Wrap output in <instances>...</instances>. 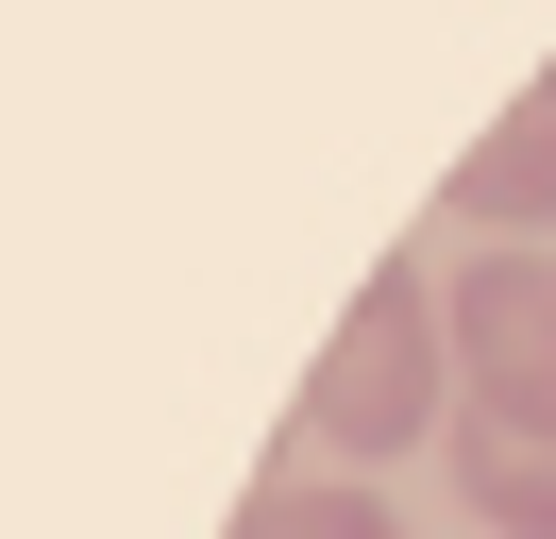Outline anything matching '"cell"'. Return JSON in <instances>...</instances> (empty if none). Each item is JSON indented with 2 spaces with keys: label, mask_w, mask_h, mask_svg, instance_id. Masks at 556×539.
<instances>
[{
  "label": "cell",
  "mask_w": 556,
  "mask_h": 539,
  "mask_svg": "<svg viewBox=\"0 0 556 539\" xmlns=\"http://www.w3.org/2000/svg\"><path fill=\"white\" fill-rule=\"evenodd\" d=\"M219 539H405V523H388V505L354 489V472H270V489H253Z\"/></svg>",
  "instance_id": "obj_5"
},
{
  "label": "cell",
  "mask_w": 556,
  "mask_h": 539,
  "mask_svg": "<svg viewBox=\"0 0 556 539\" xmlns=\"http://www.w3.org/2000/svg\"><path fill=\"white\" fill-rule=\"evenodd\" d=\"M439 404H455L439 287H421V270H371L354 321L320 337V371H304V455H405V438H439Z\"/></svg>",
  "instance_id": "obj_1"
},
{
  "label": "cell",
  "mask_w": 556,
  "mask_h": 539,
  "mask_svg": "<svg viewBox=\"0 0 556 539\" xmlns=\"http://www.w3.org/2000/svg\"><path fill=\"white\" fill-rule=\"evenodd\" d=\"M455 220H472V236H556V67L455 152Z\"/></svg>",
  "instance_id": "obj_3"
},
{
  "label": "cell",
  "mask_w": 556,
  "mask_h": 539,
  "mask_svg": "<svg viewBox=\"0 0 556 539\" xmlns=\"http://www.w3.org/2000/svg\"><path fill=\"white\" fill-rule=\"evenodd\" d=\"M455 337V388H472V422H522L556 438V253H472L439 303Z\"/></svg>",
  "instance_id": "obj_2"
},
{
  "label": "cell",
  "mask_w": 556,
  "mask_h": 539,
  "mask_svg": "<svg viewBox=\"0 0 556 539\" xmlns=\"http://www.w3.org/2000/svg\"><path fill=\"white\" fill-rule=\"evenodd\" d=\"M455 489H472V523H489V539H556V438L472 422V404H455Z\"/></svg>",
  "instance_id": "obj_4"
}]
</instances>
